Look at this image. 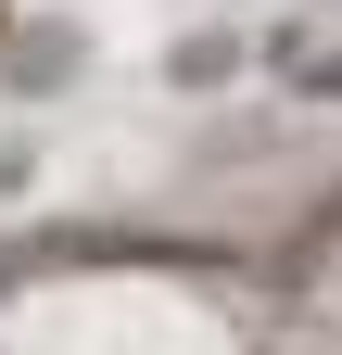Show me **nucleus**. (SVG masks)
I'll return each instance as SVG.
<instances>
[{"mask_svg":"<svg viewBox=\"0 0 342 355\" xmlns=\"http://www.w3.org/2000/svg\"><path fill=\"white\" fill-rule=\"evenodd\" d=\"M64 64H76L64 26H26V38H13V89H64Z\"/></svg>","mask_w":342,"mask_h":355,"instance_id":"obj_1","label":"nucleus"}]
</instances>
